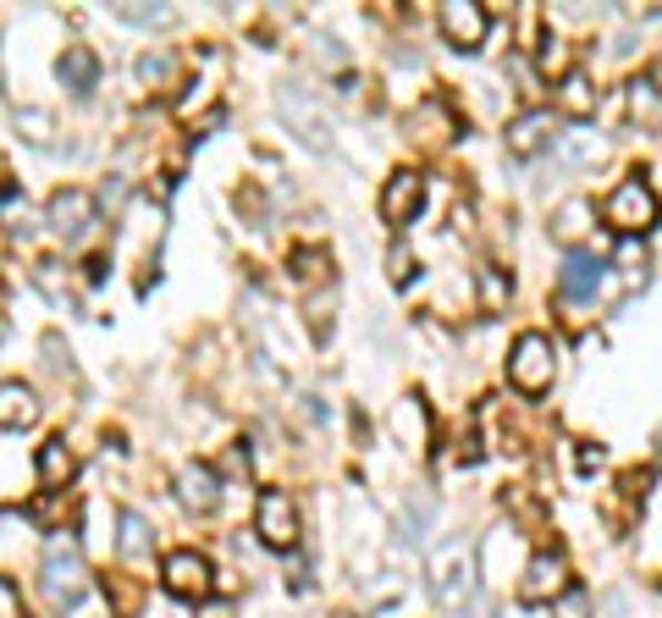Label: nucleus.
Masks as SVG:
<instances>
[{
  "instance_id": "2eb2a0df",
  "label": "nucleus",
  "mask_w": 662,
  "mask_h": 618,
  "mask_svg": "<svg viewBox=\"0 0 662 618\" xmlns=\"http://www.w3.org/2000/svg\"><path fill=\"white\" fill-rule=\"evenodd\" d=\"M602 260H591V255H569L563 260V277H558V288H563V299H574V305H585V299H596V288H602Z\"/></svg>"
},
{
  "instance_id": "bb28decb",
  "label": "nucleus",
  "mask_w": 662,
  "mask_h": 618,
  "mask_svg": "<svg viewBox=\"0 0 662 618\" xmlns=\"http://www.w3.org/2000/svg\"><path fill=\"white\" fill-rule=\"evenodd\" d=\"M552 618H591V597H585V586H569V591L552 602Z\"/></svg>"
},
{
  "instance_id": "7ed1b4c3",
  "label": "nucleus",
  "mask_w": 662,
  "mask_h": 618,
  "mask_svg": "<svg viewBox=\"0 0 662 618\" xmlns=\"http://www.w3.org/2000/svg\"><path fill=\"white\" fill-rule=\"evenodd\" d=\"M475 552H470V541H442L437 552H431V591H437V602L442 608H464L470 597H475Z\"/></svg>"
},
{
  "instance_id": "a211bd4d",
  "label": "nucleus",
  "mask_w": 662,
  "mask_h": 618,
  "mask_svg": "<svg viewBox=\"0 0 662 618\" xmlns=\"http://www.w3.org/2000/svg\"><path fill=\"white\" fill-rule=\"evenodd\" d=\"M546 139H552V111H530L508 128V150L513 154H535Z\"/></svg>"
},
{
  "instance_id": "ddd939ff",
  "label": "nucleus",
  "mask_w": 662,
  "mask_h": 618,
  "mask_svg": "<svg viewBox=\"0 0 662 618\" xmlns=\"http://www.w3.org/2000/svg\"><path fill=\"white\" fill-rule=\"evenodd\" d=\"M392 431H398V442L403 448H414V453H425V442H431V409H425V398H398V409H392Z\"/></svg>"
},
{
  "instance_id": "4468645a",
  "label": "nucleus",
  "mask_w": 662,
  "mask_h": 618,
  "mask_svg": "<svg viewBox=\"0 0 662 618\" xmlns=\"http://www.w3.org/2000/svg\"><path fill=\"white\" fill-rule=\"evenodd\" d=\"M177 497H182L188 508L210 514V508L221 502V480H215V469H210V464H182V469H177Z\"/></svg>"
},
{
  "instance_id": "2f4dec72",
  "label": "nucleus",
  "mask_w": 662,
  "mask_h": 618,
  "mask_svg": "<svg viewBox=\"0 0 662 618\" xmlns=\"http://www.w3.org/2000/svg\"><path fill=\"white\" fill-rule=\"evenodd\" d=\"M204 618H232V602H204Z\"/></svg>"
},
{
  "instance_id": "4be33fe9",
  "label": "nucleus",
  "mask_w": 662,
  "mask_h": 618,
  "mask_svg": "<svg viewBox=\"0 0 662 618\" xmlns=\"http://www.w3.org/2000/svg\"><path fill=\"white\" fill-rule=\"evenodd\" d=\"M591 221H596V210H591L585 199H569V205H558V216H552V232H558L563 243H574V238H580Z\"/></svg>"
},
{
  "instance_id": "20e7f679",
  "label": "nucleus",
  "mask_w": 662,
  "mask_h": 618,
  "mask_svg": "<svg viewBox=\"0 0 662 618\" xmlns=\"http://www.w3.org/2000/svg\"><path fill=\"white\" fill-rule=\"evenodd\" d=\"M552 376H558V348H552V337L524 331V337L513 342V353H508V381H513L524 398H541V392L552 387Z\"/></svg>"
},
{
  "instance_id": "393cba45",
  "label": "nucleus",
  "mask_w": 662,
  "mask_h": 618,
  "mask_svg": "<svg viewBox=\"0 0 662 618\" xmlns=\"http://www.w3.org/2000/svg\"><path fill=\"white\" fill-rule=\"evenodd\" d=\"M139 78H144V83H156V89H165V83L177 78V61H171L165 50H150V56L139 61Z\"/></svg>"
},
{
  "instance_id": "aec40b11",
  "label": "nucleus",
  "mask_w": 662,
  "mask_h": 618,
  "mask_svg": "<svg viewBox=\"0 0 662 618\" xmlns=\"http://www.w3.org/2000/svg\"><path fill=\"white\" fill-rule=\"evenodd\" d=\"M94 78H100V61H94V50L72 44V50L61 56V83H67V89H94Z\"/></svg>"
},
{
  "instance_id": "1a4fd4ad",
  "label": "nucleus",
  "mask_w": 662,
  "mask_h": 618,
  "mask_svg": "<svg viewBox=\"0 0 662 618\" xmlns=\"http://www.w3.org/2000/svg\"><path fill=\"white\" fill-rule=\"evenodd\" d=\"M165 591L171 597H188V602H204L210 597V558L204 552H193V547H177L171 558H165Z\"/></svg>"
},
{
  "instance_id": "5701e85b",
  "label": "nucleus",
  "mask_w": 662,
  "mask_h": 618,
  "mask_svg": "<svg viewBox=\"0 0 662 618\" xmlns=\"http://www.w3.org/2000/svg\"><path fill=\"white\" fill-rule=\"evenodd\" d=\"M558 100H563V111H569V117H591V111H596V94H591L585 72H569V78H563V94H558Z\"/></svg>"
},
{
  "instance_id": "f03ea898",
  "label": "nucleus",
  "mask_w": 662,
  "mask_h": 618,
  "mask_svg": "<svg viewBox=\"0 0 662 618\" xmlns=\"http://www.w3.org/2000/svg\"><path fill=\"white\" fill-rule=\"evenodd\" d=\"M662 216V199L641 182V177H630V182H619L608 199H602V221L619 232V238H641V232H652Z\"/></svg>"
},
{
  "instance_id": "6e6552de",
  "label": "nucleus",
  "mask_w": 662,
  "mask_h": 618,
  "mask_svg": "<svg viewBox=\"0 0 662 618\" xmlns=\"http://www.w3.org/2000/svg\"><path fill=\"white\" fill-rule=\"evenodd\" d=\"M563 591H569V564H563V552H535V558L524 564L519 597H524L530 608H541V602H558Z\"/></svg>"
},
{
  "instance_id": "7c9ffc66",
  "label": "nucleus",
  "mask_w": 662,
  "mask_h": 618,
  "mask_svg": "<svg viewBox=\"0 0 662 618\" xmlns=\"http://www.w3.org/2000/svg\"><path fill=\"white\" fill-rule=\"evenodd\" d=\"M0 618H22V597H17V586L0 575Z\"/></svg>"
},
{
  "instance_id": "c85d7f7f",
  "label": "nucleus",
  "mask_w": 662,
  "mask_h": 618,
  "mask_svg": "<svg viewBox=\"0 0 662 618\" xmlns=\"http://www.w3.org/2000/svg\"><path fill=\"white\" fill-rule=\"evenodd\" d=\"M387 277H392L398 288H403V282L414 277V255H409L403 243H392V255H387Z\"/></svg>"
},
{
  "instance_id": "423d86ee",
  "label": "nucleus",
  "mask_w": 662,
  "mask_h": 618,
  "mask_svg": "<svg viewBox=\"0 0 662 618\" xmlns=\"http://www.w3.org/2000/svg\"><path fill=\"white\" fill-rule=\"evenodd\" d=\"M282 117H288V128L304 139V144H315V150H327L331 144V128H327V117H321V100L304 89V83H282Z\"/></svg>"
},
{
  "instance_id": "dca6fc26",
  "label": "nucleus",
  "mask_w": 662,
  "mask_h": 618,
  "mask_svg": "<svg viewBox=\"0 0 662 618\" xmlns=\"http://www.w3.org/2000/svg\"><path fill=\"white\" fill-rule=\"evenodd\" d=\"M39 420V398L22 381H0V431H28Z\"/></svg>"
},
{
  "instance_id": "0eeeda50",
  "label": "nucleus",
  "mask_w": 662,
  "mask_h": 618,
  "mask_svg": "<svg viewBox=\"0 0 662 618\" xmlns=\"http://www.w3.org/2000/svg\"><path fill=\"white\" fill-rule=\"evenodd\" d=\"M437 22H442V39L453 50H481L487 44V28H492V11L481 0H448Z\"/></svg>"
},
{
  "instance_id": "412c9836",
  "label": "nucleus",
  "mask_w": 662,
  "mask_h": 618,
  "mask_svg": "<svg viewBox=\"0 0 662 618\" xmlns=\"http://www.w3.org/2000/svg\"><path fill=\"white\" fill-rule=\"evenodd\" d=\"M558 154H563V166H574V171H580V166H596V160H602V139H591L585 128H574V133L558 139Z\"/></svg>"
},
{
  "instance_id": "9d476101",
  "label": "nucleus",
  "mask_w": 662,
  "mask_h": 618,
  "mask_svg": "<svg viewBox=\"0 0 662 618\" xmlns=\"http://www.w3.org/2000/svg\"><path fill=\"white\" fill-rule=\"evenodd\" d=\"M50 227H56L67 243H83L89 227H94V193H83V188L50 193Z\"/></svg>"
},
{
  "instance_id": "f257e3e1",
  "label": "nucleus",
  "mask_w": 662,
  "mask_h": 618,
  "mask_svg": "<svg viewBox=\"0 0 662 618\" xmlns=\"http://www.w3.org/2000/svg\"><path fill=\"white\" fill-rule=\"evenodd\" d=\"M39 591H44V602H50V608H72V602L89 591V564H83V547H78V541L56 536V541L44 547Z\"/></svg>"
},
{
  "instance_id": "a878e982",
  "label": "nucleus",
  "mask_w": 662,
  "mask_h": 618,
  "mask_svg": "<svg viewBox=\"0 0 662 618\" xmlns=\"http://www.w3.org/2000/svg\"><path fill=\"white\" fill-rule=\"evenodd\" d=\"M144 547H150V525H144V514H122V552L139 558Z\"/></svg>"
},
{
  "instance_id": "6ab92c4d",
  "label": "nucleus",
  "mask_w": 662,
  "mask_h": 618,
  "mask_svg": "<svg viewBox=\"0 0 662 618\" xmlns=\"http://www.w3.org/2000/svg\"><path fill=\"white\" fill-rule=\"evenodd\" d=\"M78 475V453L67 448V437H50L44 448H39V480L44 486H61V480H72Z\"/></svg>"
},
{
  "instance_id": "f8f14e48",
  "label": "nucleus",
  "mask_w": 662,
  "mask_h": 618,
  "mask_svg": "<svg viewBox=\"0 0 662 618\" xmlns=\"http://www.w3.org/2000/svg\"><path fill=\"white\" fill-rule=\"evenodd\" d=\"M409 133H414V144L442 150V144H453V139H459V117H453L442 100H425V106L409 117Z\"/></svg>"
},
{
  "instance_id": "f3484780",
  "label": "nucleus",
  "mask_w": 662,
  "mask_h": 618,
  "mask_svg": "<svg viewBox=\"0 0 662 618\" xmlns=\"http://www.w3.org/2000/svg\"><path fill=\"white\" fill-rule=\"evenodd\" d=\"M624 100H630V122H641V128H662V83L652 78V72L630 78Z\"/></svg>"
},
{
  "instance_id": "39448f33",
  "label": "nucleus",
  "mask_w": 662,
  "mask_h": 618,
  "mask_svg": "<svg viewBox=\"0 0 662 618\" xmlns=\"http://www.w3.org/2000/svg\"><path fill=\"white\" fill-rule=\"evenodd\" d=\"M254 536H260L265 547H277V552H293V547H299V508H293V497H288L282 486L260 491V508H254Z\"/></svg>"
},
{
  "instance_id": "c756f323",
  "label": "nucleus",
  "mask_w": 662,
  "mask_h": 618,
  "mask_svg": "<svg viewBox=\"0 0 662 618\" xmlns=\"http://www.w3.org/2000/svg\"><path fill=\"white\" fill-rule=\"evenodd\" d=\"M502 299H508V288H502V277H496L492 266L481 271V305L487 309H502Z\"/></svg>"
},
{
  "instance_id": "b1692460",
  "label": "nucleus",
  "mask_w": 662,
  "mask_h": 618,
  "mask_svg": "<svg viewBox=\"0 0 662 618\" xmlns=\"http://www.w3.org/2000/svg\"><path fill=\"white\" fill-rule=\"evenodd\" d=\"M106 597L117 602V618H133V614H139V586H133L128 575H111V580H106Z\"/></svg>"
},
{
  "instance_id": "9b49d317",
  "label": "nucleus",
  "mask_w": 662,
  "mask_h": 618,
  "mask_svg": "<svg viewBox=\"0 0 662 618\" xmlns=\"http://www.w3.org/2000/svg\"><path fill=\"white\" fill-rule=\"evenodd\" d=\"M420 205H425V177L420 171H392L387 188H381V216L392 227H403V221L420 216Z\"/></svg>"
},
{
  "instance_id": "cd10ccee",
  "label": "nucleus",
  "mask_w": 662,
  "mask_h": 618,
  "mask_svg": "<svg viewBox=\"0 0 662 618\" xmlns=\"http://www.w3.org/2000/svg\"><path fill=\"white\" fill-rule=\"evenodd\" d=\"M117 17H122V22H133V28H165V22H171V11H165V6H122Z\"/></svg>"
}]
</instances>
